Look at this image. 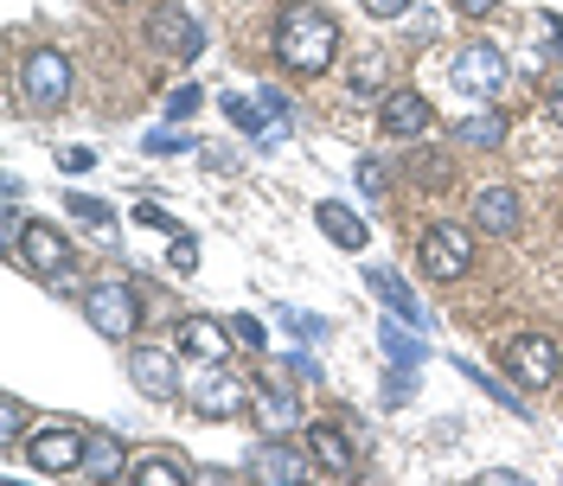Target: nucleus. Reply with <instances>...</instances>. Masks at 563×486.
Segmentation results:
<instances>
[{
    "label": "nucleus",
    "mask_w": 563,
    "mask_h": 486,
    "mask_svg": "<svg viewBox=\"0 0 563 486\" xmlns=\"http://www.w3.org/2000/svg\"><path fill=\"white\" fill-rule=\"evenodd\" d=\"M276 58H282V70L320 77V70H333V58H340V26L320 7H288L276 20Z\"/></svg>",
    "instance_id": "f257e3e1"
},
{
    "label": "nucleus",
    "mask_w": 563,
    "mask_h": 486,
    "mask_svg": "<svg viewBox=\"0 0 563 486\" xmlns=\"http://www.w3.org/2000/svg\"><path fill=\"white\" fill-rule=\"evenodd\" d=\"M422 269L435 281H461L474 269V224H455V218H435L429 231H422Z\"/></svg>",
    "instance_id": "f03ea898"
},
{
    "label": "nucleus",
    "mask_w": 563,
    "mask_h": 486,
    "mask_svg": "<svg viewBox=\"0 0 563 486\" xmlns=\"http://www.w3.org/2000/svg\"><path fill=\"white\" fill-rule=\"evenodd\" d=\"M186 404H192L199 417H211V422L244 417V410H250V384L231 378V372H224V358H206V365L192 372V384H186Z\"/></svg>",
    "instance_id": "7ed1b4c3"
},
{
    "label": "nucleus",
    "mask_w": 563,
    "mask_h": 486,
    "mask_svg": "<svg viewBox=\"0 0 563 486\" xmlns=\"http://www.w3.org/2000/svg\"><path fill=\"white\" fill-rule=\"evenodd\" d=\"M84 313H90V327L103 333V340H129L141 327V295H135V281H97L90 295H84Z\"/></svg>",
    "instance_id": "20e7f679"
},
{
    "label": "nucleus",
    "mask_w": 563,
    "mask_h": 486,
    "mask_svg": "<svg viewBox=\"0 0 563 486\" xmlns=\"http://www.w3.org/2000/svg\"><path fill=\"white\" fill-rule=\"evenodd\" d=\"M449 77H455L461 97H481V103H487V97H499V90H506V77H512V70H506V52H499V45L474 38V45H461V52H455Z\"/></svg>",
    "instance_id": "39448f33"
},
{
    "label": "nucleus",
    "mask_w": 563,
    "mask_h": 486,
    "mask_svg": "<svg viewBox=\"0 0 563 486\" xmlns=\"http://www.w3.org/2000/svg\"><path fill=\"white\" fill-rule=\"evenodd\" d=\"M84 454H90V435L70 429V422H38L33 435H26V461H33L38 474H77Z\"/></svg>",
    "instance_id": "423d86ee"
},
{
    "label": "nucleus",
    "mask_w": 563,
    "mask_h": 486,
    "mask_svg": "<svg viewBox=\"0 0 563 486\" xmlns=\"http://www.w3.org/2000/svg\"><path fill=\"white\" fill-rule=\"evenodd\" d=\"M20 90H26V103L33 109H58L70 97V58L65 52H52V45L26 52V65H20Z\"/></svg>",
    "instance_id": "0eeeda50"
},
{
    "label": "nucleus",
    "mask_w": 563,
    "mask_h": 486,
    "mask_svg": "<svg viewBox=\"0 0 563 486\" xmlns=\"http://www.w3.org/2000/svg\"><path fill=\"white\" fill-rule=\"evenodd\" d=\"M499 358H506V372L526 384V390H544V384H558V346H551L544 333H512Z\"/></svg>",
    "instance_id": "6e6552de"
},
{
    "label": "nucleus",
    "mask_w": 563,
    "mask_h": 486,
    "mask_svg": "<svg viewBox=\"0 0 563 486\" xmlns=\"http://www.w3.org/2000/svg\"><path fill=\"white\" fill-rule=\"evenodd\" d=\"M20 256H26V269L45 276V281H65L70 276V243H65V231H58V224H45V218L20 231Z\"/></svg>",
    "instance_id": "1a4fd4ad"
},
{
    "label": "nucleus",
    "mask_w": 563,
    "mask_h": 486,
    "mask_svg": "<svg viewBox=\"0 0 563 486\" xmlns=\"http://www.w3.org/2000/svg\"><path fill=\"white\" fill-rule=\"evenodd\" d=\"M308 467H314V454L288 449L282 435H269V442H256V449H250V474H256V481H269V486L308 481Z\"/></svg>",
    "instance_id": "9d476101"
},
{
    "label": "nucleus",
    "mask_w": 563,
    "mask_h": 486,
    "mask_svg": "<svg viewBox=\"0 0 563 486\" xmlns=\"http://www.w3.org/2000/svg\"><path fill=\"white\" fill-rule=\"evenodd\" d=\"M429 122H435V109H429V97H422V90H390L385 103H378V129H385V135H397V141H417Z\"/></svg>",
    "instance_id": "9b49d317"
},
{
    "label": "nucleus",
    "mask_w": 563,
    "mask_h": 486,
    "mask_svg": "<svg viewBox=\"0 0 563 486\" xmlns=\"http://www.w3.org/2000/svg\"><path fill=\"white\" fill-rule=\"evenodd\" d=\"M467 224L487 231V238H512V231H519V192H512V186H481Z\"/></svg>",
    "instance_id": "f8f14e48"
},
{
    "label": "nucleus",
    "mask_w": 563,
    "mask_h": 486,
    "mask_svg": "<svg viewBox=\"0 0 563 486\" xmlns=\"http://www.w3.org/2000/svg\"><path fill=\"white\" fill-rule=\"evenodd\" d=\"M129 378L141 384V397H154V404H167V397H179V378H174V358L161 346H135L129 352Z\"/></svg>",
    "instance_id": "ddd939ff"
},
{
    "label": "nucleus",
    "mask_w": 563,
    "mask_h": 486,
    "mask_svg": "<svg viewBox=\"0 0 563 486\" xmlns=\"http://www.w3.org/2000/svg\"><path fill=\"white\" fill-rule=\"evenodd\" d=\"M147 33H154V45H161V52H179V58H199V45H206L199 20H192L186 7H161Z\"/></svg>",
    "instance_id": "4468645a"
},
{
    "label": "nucleus",
    "mask_w": 563,
    "mask_h": 486,
    "mask_svg": "<svg viewBox=\"0 0 563 486\" xmlns=\"http://www.w3.org/2000/svg\"><path fill=\"white\" fill-rule=\"evenodd\" d=\"M179 346L192 352V358H224V352L238 346V333H231V320L192 313V320H179Z\"/></svg>",
    "instance_id": "2eb2a0df"
},
{
    "label": "nucleus",
    "mask_w": 563,
    "mask_h": 486,
    "mask_svg": "<svg viewBox=\"0 0 563 486\" xmlns=\"http://www.w3.org/2000/svg\"><path fill=\"white\" fill-rule=\"evenodd\" d=\"M308 454L320 474H352V442L340 435V422H314L308 429Z\"/></svg>",
    "instance_id": "dca6fc26"
},
{
    "label": "nucleus",
    "mask_w": 563,
    "mask_h": 486,
    "mask_svg": "<svg viewBox=\"0 0 563 486\" xmlns=\"http://www.w3.org/2000/svg\"><path fill=\"white\" fill-rule=\"evenodd\" d=\"M314 224H320L333 243H340V250H365V238H372V231H365V218H358L352 206H340V199L314 206Z\"/></svg>",
    "instance_id": "f3484780"
},
{
    "label": "nucleus",
    "mask_w": 563,
    "mask_h": 486,
    "mask_svg": "<svg viewBox=\"0 0 563 486\" xmlns=\"http://www.w3.org/2000/svg\"><path fill=\"white\" fill-rule=\"evenodd\" d=\"M372 295L385 301L397 320H410V327H422V301L410 295V281L397 276V269H372Z\"/></svg>",
    "instance_id": "a211bd4d"
},
{
    "label": "nucleus",
    "mask_w": 563,
    "mask_h": 486,
    "mask_svg": "<svg viewBox=\"0 0 563 486\" xmlns=\"http://www.w3.org/2000/svg\"><path fill=\"white\" fill-rule=\"evenodd\" d=\"M129 481L135 486H186L192 474H186L179 454H135V461H129Z\"/></svg>",
    "instance_id": "6ab92c4d"
},
{
    "label": "nucleus",
    "mask_w": 563,
    "mask_h": 486,
    "mask_svg": "<svg viewBox=\"0 0 563 486\" xmlns=\"http://www.w3.org/2000/svg\"><path fill=\"white\" fill-rule=\"evenodd\" d=\"M84 467H90L97 481H129V449H122L109 429H97V435H90V454H84Z\"/></svg>",
    "instance_id": "aec40b11"
},
{
    "label": "nucleus",
    "mask_w": 563,
    "mask_h": 486,
    "mask_svg": "<svg viewBox=\"0 0 563 486\" xmlns=\"http://www.w3.org/2000/svg\"><path fill=\"white\" fill-rule=\"evenodd\" d=\"M250 410H256V422H263L269 435H282V429H295V404H288L282 390H250Z\"/></svg>",
    "instance_id": "412c9836"
},
{
    "label": "nucleus",
    "mask_w": 563,
    "mask_h": 486,
    "mask_svg": "<svg viewBox=\"0 0 563 486\" xmlns=\"http://www.w3.org/2000/svg\"><path fill=\"white\" fill-rule=\"evenodd\" d=\"M455 135L467 141V147H499V141H506V122H493V115H467V122H455Z\"/></svg>",
    "instance_id": "4be33fe9"
},
{
    "label": "nucleus",
    "mask_w": 563,
    "mask_h": 486,
    "mask_svg": "<svg viewBox=\"0 0 563 486\" xmlns=\"http://www.w3.org/2000/svg\"><path fill=\"white\" fill-rule=\"evenodd\" d=\"M26 429H33L26 404H20V397H0V442L13 449V442H26Z\"/></svg>",
    "instance_id": "5701e85b"
},
{
    "label": "nucleus",
    "mask_w": 563,
    "mask_h": 486,
    "mask_svg": "<svg viewBox=\"0 0 563 486\" xmlns=\"http://www.w3.org/2000/svg\"><path fill=\"white\" fill-rule=\"evenodd\" d=\"M378 84H385V58H378V52H365V58L352 65V97H372Z\"/></svg>",
    "instance_id": "b1692460"
},
{
    "label": "nucleus",
    "mask_w": 563,
    "mask_h": 486,
    "mask_svg": "<svg viewBox=\"0 0 563 486\" xmlns=\"http://www.w3.org/2000/svg\"><path fill=\"white\" fill-rule=\"evenodd\" d=\"M65 206H70V218H84L90 231H103V224H109V206H103V199H90V192H70Z\"/></svg>",
    "instance_id": "393cba45"
},
{
    "label": "nucleus",
    "mask_w": 563,
    "mask_h": 486,
    "mask_svg": "<svg viewBox=\"0 0 563 486\" xmlns=\"http://www.w3.org/2000/svg\"><path fill=\"white\" fill-rule=\"evenodd\" d=\"M417 179L422 186H449V161L442 154H417Z\"/></svg>",
    "instance_id": "a878e982"
},
{
    "label": "nucleus",
    "mask_w": 563,
    "mask_h": 486,
    "mask_svg": "<svg viewBox=\"0 0 563 486\" xmlns=\"http://www.w3.org/2000/svg\"><path fill=\"white\" fill-rule=\"evenodd\" d=\"M135 224H147V231H167V238H179V224H174V218H167L161 206H147V199L135 206Z\"/></svg>",
    "instance_id": "bb28decb"
},
{
    "label": "nucleus",
    "mask_w": 563,
    "mask_h": 486,
    "mask_svg": "<svg viewBox=\"0 0 563 486\" xmlns=\"http://www.w3.org/2000/svg\"><path fill=\"white\" fill-rule=\"evenodd\" d=\"M167 263H174V269H199V238H186V231H179L174 250H167Z\"/></svg>",
    "instance_id": "cd10ccee"
},
{
    "label": "nucleus",
    "mask_w": 563,
    "mask_h": 486,
    "mask_svg": "<svg viewBox=\"0 0 563 486\" xmlns=\"http://www.w3.org/2000/svg\"><path fill=\"white\" fill-rule=\"evenodd\" d=\"M385 352H390V358H404V365H417V358H422V346H417V340H404L397 327H385Z\"/></svg>",
    "instance_id": "c85d7f7f"
},
{
    "label": "nucleus",
    "mask_w": 563,
    "mask_h": 486,
    "mask_svg": "<svg viewBox=\"0 0 563 486\" xmlns=\"http://www.w3.org/2000/svg\"><path fill=\"white\" fill-rule=\"evenodd\" d=\"M231 333H238V346H263V320H250V313H238V320H231Z\"/></svg>",
    "instance_id": "c756f323"
},
{
    "label": "nucleus",
    "mask_w": 563,
    "mask_h": 486,
    "mask_svg": "<svg viewBox=\"0 0 563 486\" xmlns=\"http://www.w3.org/2000/svg\"><path fill=\"white\" fill-rule=\"evenodd\" d=\"M358 186L365 192H385V161H358Z\"/></svg>",
    "instance_id": "7c9ffc66"
},
{
    "label": "nucleus",
    "mask_w": 563,
    "mask_h": 486,
    "mask_svg": "<svg viewBox=\"0 0 563 486\" xmlns=\"http://www.w3.org/2000/svg\"><path fill=\"white\" fill-rule=\"evenodd\" d=\"M192 109H199V90H174V97H167V115H192Z\"/></svg>",
    "instance_id": "2f4dec72"
},
{
    "label": "nucleus",
    "mask_w": 563,
    "mask_h": 486,
    "mask_svg": "<svg viewBox=\"0 0 563 486\" xmlns=\"http://www.w3.org/2000/svg\"><path fill=\"white\" fill-rule=\"evenodd\" d=\"M90 161H97V154H90V147H65V154H58V167H65V174H84V167H90Z\"/></svg>",
    "instance_id": "473e14b6"
},
{
    "label": "nucleus",
    "mask_w": 563,
    "mask_h": 486,
    "mask_svg": "<svg viewBox=\"0 0 563 486\" xmlns=\"http://www.w3.org/2000/svg\"><path fill=\"white\" fill-rule=\"evenodd\" d=\"M224 115H231V122H244V129H256V109H250L244 97H224Z\"/></svg>",
    "instance_id": "72a5a7b5"
},
{
    "label": "nucleus",
    "mask_w": 563,
    "mask_h": 486,
    "mask_svg": "<svg viewBox=\"0 0 563 486\" xmlns=\"http://www.w3.org/2000/svg\"><path fill=\"white\" fill-rule=\"evenodd\" d=\"M493 7H499V0H455V13H461V20H487Z\"/></svg>",
    "instance_id": "f704fd0d"
},
{
    "label": "nucleus",
    "mask_w": 563,
    "mask_h": 486,
    "mask_svg": "<svg viewBox=\"0 0 563 486\" xmlns=\"http://www.w3.org/2000/svg\"><path fill=\"white\" fill-rule=\"evenodd\" d=\"M186 147V135H147V154H179Z\"/></svg>",
    "instance_id": "c9c22d12"
},
{
    "label": "nucleus",
    "mask_w": 563,
    "mask_h": 486,
    "mask_svg": "<svg viewBox=\"0 0 563 486\" xmlns=\"http://www.w3.org/2000/svg\"><path fill=\"white\" fill-rule=\"evenodd\" d=\"M404 7H410V0H365V13H378V20H397Z\"/></svg>",
    "instance_id": "e433bc0d"
},
{
    "label": "nucleus",
    "mask_w": 563,
    "mask_h": 486,
    "mask_svg": "<svg viewBox=\"0 0 563 486\" xmlns=\"http://www.w3.org/2000/svg\"><path fill=\"white\" fill-rule=\"evenodd\" d=\"M551 115H558V122H563V90H558V97H551Z\"/></svg>",
    "instance_id": "4c0bfd02"
}]
</instances>
